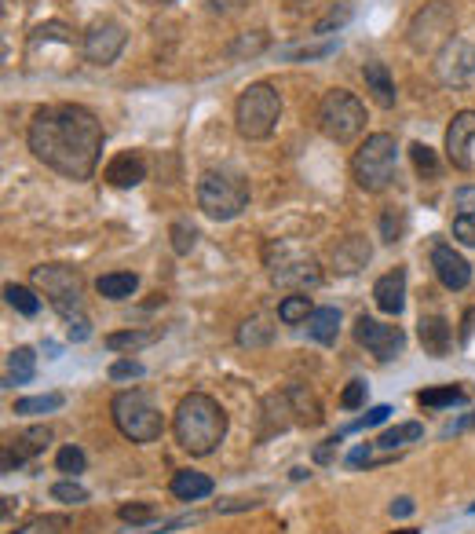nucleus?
<instances>
[{"label": "nucleus", "mask_w": 475, "mask_h": 534, "mask_svg": "<svg viewBox=\"0 0 475 534\" xmlns=\"http://www.w3.org/2000/svg\"><path fill=\"white\" fill-rule=\"evenodd\" d=\"M66 399L59 392H48V396H30V399H15V414L37 417V414H55Z\"/></svg>", "instance_id": "2f4dec72"}, {"label": "nucleus", "mask_w": 475, "mask_h": 534, "mask_svg": "<svg viewBox=\"0 0 475 534\" xmlns=\"http://www.w3.org/2000/svg\"><path fill=\"white\" fill-rule=\"evenodd\" d=\"M370 461H373L370 443H366V447H359V450H351V454H348V465H351V469H359V465H370Z\"/></svg>", "instance_id": "864d4df0"}, {"label": "nucleus", "mask_w": 475, "mask_h": 534, "mask_svg": "<svg viewBox=\"0 0 475 534\" xmlns=\"http://www.w3.org/2000/svg\"><path fill=\"white\" fill-rule=\"evenodd\" d=\"M355 341L370 355H377L380 363H391V359H399L402 348H406V333H402L399 326H391V322H377V319H370V315H359V319H355Z\"/></svg>", "instance_id": "9b49d317"}, {"label": "nucleus", "mask_w": 475, "mask_h": 534, "mask_svg": "<svg viewBox=\"0 0 475 534\" xmlns=\"http://www.w3.org/2000/svg\"><path fill=\"white\" fill-rule=\"evenodd\" d=\"M373 300L384 315H402V308H406V271L395 267L388 275H380L377 286H373Z\"/></svg>", "instance_id": "6ab92c4d"}, {"label": "nucleus", "mask_w": 475, "mask_h": 534, "mask_svg": "<svg viewBox=\"0 0 475 534\" xmlns=\"http://www.w3.org/2000/svg\"><path fill=\"white\" fill-rule=\"evenodd\" d=\"M395 161H399V143L391 132H373L366 136L359 150H355V158H351V176L359 183L362 191H384L391 180H395Z\"/></svg>", "instance_id": "7ed1b4c3"}, {"label": "nucleus", "mask_w": 475, "mask_h": 534, "mask_svg": "<svg viewBox=\"0 0 475 534\" xmlns=\"http://www.w3.org/2000/svg\"><path fill=\"white\" fill-rule=\"evenodd\" d=\"M337 52V41H322V44H289V48H282V59H300V63H307V59H326V55Z\"/></svg>", "instance_id": "f704fd0d"}, {"label": "nucleus", "mask_w": 475, "mask_h": 534, "mask_svg": "<svg viewBox=\"0 0 475 534\" xmlns=\"http://www.w3.org/2000/svg\"><path fill=\"white\" fill-rule=\"evenodd\" d=\"M337 443H340V436H333V439H326V443H322V447L315 450V461H318V465H326V461L333 458V450H337Z\"/></svg>", "instance_id": "5fc2aeb1"}, {"label": "nucleus", "mask_w": 475, "mask_h": 534, "mask_svg": "<svg viewBox=\"0 0 475 534\" xmlns=\"http://www.w3.org/2000/svg\"><path fill=\"white\" fill-rule=\"evenodd\" d=\"M475 74V44L465 37H450V41L435 52V77L450 88L468 85V77Z\"/></svg>", "instance_id": "f8f14e48"}, {"label": "nucleus", "mask_w": 475, "mask_h": 534, "mask_svg": "<svg viewBox=\"0 0 475 534\" xmlns=\"http://www.w3.org/2000/svg\"><path fill=\"white\" fill-rule=\"evenodd\" d=\"M417 403L428 406V410H439V406H454V403H465V388L457 385H443V388H428L417 396Z\"/></svg>", "instance_id": "473e14b6"}, {"label": "nucleus", "mask_w": 475, "mask_h": 534, "mask_svg": "<svg viewBox=\"0 0 475 534\" xmlns=\"http://www.w3.org/2000/svg\"><path fill=\"white\" fill-rule=\"evenodd\" d=\"M264 436H271V432H282V428L296 425L293 421V406H289V392H275V396L264 399Z\"/></svg>", "instance_id": "393cba45"}, {"label": "nucleus", "mask_w": 475, "mask_h": 534, "mask_svg": "<svg viewBox=\"0 0 475 534\" xmlns=\"http://www.w3.org/2000/svg\"><path fill=\"white\" fill-rule=\"evenodd\" d=\"M198 205L212 220H234L249 205V183L231 169H205L198 180Z\"/></svg>", "instance_id": "39448f33"}, {"label": "nucleus", "mask_w": 475, "mask_h": 534, "mask_svg": "<svg viewBox=\"0 0 475 534\" xmlns=\"http://www.w3.org/2000/svg\"><path fill=\"white\" fill-rule=\"evenodd\" d=\"M472 333H475V308L465 311V322H461V341H472Z\"/></svg>", "instance_id": "6e6d98bb"}, {"label": "nucleus", "mask_w": 475, "mask_h": 534, "mask_svg": "<svg viewBox=\"0 0 475 534\" xmlns=\"http://www.w3.org/2000/svg\"><path fill=\"white\" fill-rule=\"evenodd\" d=\"M370 257H373L370 242H366L362 235H348L333 246V257L329 260H333V271H337V275H355L359 267L370 264Z\"/></svg>", "instance_id": "f3484780"}, {"label": "nucleus", "mask_w": 475, "mask_h": 534, "mask_svg": "<svg viewBox=\"0 0 475 534\" xmlns=\"http://www.w3.org/2000/svg\"><path fill=\"white\" fill-rule=\"evenodd\" d=\"M95 289L106 300H128L139 289V275H132V271H110V275L95 278Z\"/></svg>", "instance_id": "5701e85b"}, {"label": "nucleus", "mask_w": 475, "mask_h": 534, "mask_svg": "<svg viewBox=\"0 0 475 534\" xmlns=\"http://www.w3.org/2000/svg\"><path fill=\"white\" fill-rule=\"evenodd\" d=\"M454 8L446 0H432L424 4L410 22V44L417 52H432V48H443L450 37H454Z\"/></svg>", "instance_id": "9d476101"}, {"label": "nucleus", "mask_w": 475, "mask_h": 534, "mask_svg": "<svg viewBox=\"0 0 475 534\" xmlns=\"http://www.w3.org/2000/svg\"><path fill=\"white\" fill-rule=\"evenodd\" d=\"M52 498L55 502H63V505H81V502H88V491L81 487V483L63 480V483H55L52 487Z\"/></svg>", "instance_id": "79ce46f5"}, {"label": "nucleus", "mask_w": 475, "mask_h": 534, "mask_svg": "<svg viewBox=\"0 0 475 534\" xmlns=\"http://www.w3.org/2000/svg\"><path fill=\"white\" fill-rule=\"evenodd\" d=\"M103 125L88 107L77 103H59L33 114L26 143L33 158L44 161L66 180H88L103 154Z\"/></svg>", "instance_id": "f257e3e1"}, {"label": "nucleus", "mask_w": 475, "mask_h": 534, "mask_svg": "<svg viewBox=\"0 0 475 534\" xmlns=\"http://www.w3.org/2000/svg\"><path fill=\"white\" fill-rule=\"evenodd\" d=\"M147 180V158L139 150H121L110 165H106V183L110 187H136Z\"/></svg>", "instance_id": "a211bd4d"}, {"label": "nucleus", "mask_w": 475, "mask_h": 534, "mask_svg": "<svg viewBox=\"0 0 475 534\" xmlns=\"http://www.w3.org/2000/svg\"><path fill=\"white\" fill-rule=\"evenodd\" d=\"M311 297L307 293H293V297H285L282 304H278V319L285 322V326H300V322L311 319Z\"/></svg>", "instance_id": "c756f323"}, {"label": "nucleus", "mask_w": 475, "mask_h": 534, "mask_svg": "<svg viewBox=\"0 0 475 534\" xmlns=\"http://www.w3.org/2000/svg\"><path fill=\"white\" fill-rule=\"evenodd\" d=\"M212 487L216 483L205 476V472H194V469H180L172 476V494L180 498V502H201V498H209Z\"/></svg>", "instance_id": "412c9836"}, {"label": "nucleus", "mask_w": 475, "mask_h": 534, "mask_svg": "<svg viewBox=\"0 0 475 534\" xmlns=\"http://www.w3.org/2000/svg\"><path fill=\"white\" fill-rule=\"evenodd\" d=\"M351 19V4H340V8H329V15L315 22V37H329L333 30H340L344 22Z\"/></svg>", "instance_id": "ea45409f"}, {"label": "nucleus", "mask_w": 475, "mask_h": 534, "mask_svg": "<svg viewBox=\"0 0 475 534\" xmlns=\"http://www.w3.org/2000/svg\"><path fill=\"white\" fill-rule=\"evenodd\" d=\"M110 417H114L117 432L132 443H158L165 432V417L147 392H117L110 403Z\"/></svg>", "instance_id": "423d86ee"}, {"label": "nucleus", "mask_w": 475, "mask_h": 534, "mask_svg": "<svg viewBox=\"0 0 475 534\" xmlns=\"http://www.w3.org/2000/svg\"><path fill=\"white\" fill-rule=\"evenodd\" d=\"M66 516H33L30 524H22L15 534H63Z\"/></svg>", "instance_id": "4c0bfd02"}, {"label": "nucleus", "mask_w": 475, "mask_h": 534, "mask_svg": "<svg viewBox=\"0 0 475 534\" xmlns=\"http://www.w3.org/2000/svg\"><path fill=\"white\" fill-rule=\"evenodd\" d=\"M454 209L457 213H475V187L468 183V187H457L454 191Z\"/></svg>", "instance_id": "09e8293b"}, {"label": "nucleus", "mask_w": 475, "mask_h": 534, "mask_svg": "<svg viewBox=\"0 0 475 534\" xmlns=\"http://www.w3.org/2000/svg\"><path fill=\"white\" fill-rule=\"evenodd\" d=\"M391 417V406H373V410H366V417H359L355 425H351V432H359V428H373V425H384Z\"/></svg>", "instance_id": "de8ad7c7"}, {"label": "nucleus", "mask_w": 475, "mask_h": 534, "mask_svg": "<svg viewBox=\"0 0 475 534\" xmlns=\"http://www.w3.org/2000/svg\"><path fill=\"white\" fill-rule=\"evenodd\" d=\"M161 4H172V0H161Z\"/></svg>", "instance_id": "13d9d810"}, {"label": "nucleus", "mask_w": 475, "mask_h": 534, "mask_svg": "<svg viewBox=\"0 0 475 534\" xmlns=\"http://www.w3.org/2000/svg\"><path fill=\"white\" fill-rule=\"evenodd\" d=\"M4 300H8L19 315H26V319L41 311V300L33 297V289H26V286H4Z\"/></svg>", "instance_id": "72a5a7b5"}, {"label": "nucleus", "mask_w": 475, "mask_h": 534, "mask_svg": "<svg viewBox=\"0 0 475 534\" xmlns=\"http://www.w3.org/2000/svg\"><path fill=\"white\" fill-rule=\"evenodd\" d=\"M169 235H172V249H176L180 257H187L190 249L198 246V227L187 224V220H176V224L169 227Z\"/></svg>", "instance_id": "c9c22d12"}, {"label": "nucleus", "mask_w": 475, "mask_h": 534, "mask_svg": "<svg viewBox=\"0 0 475 534\" xmlns=\"http://www.w3.org/2000/svg\"><path fill=\"white\" fill-rule=\"evenodd\" d=\"M468 428H475V410L468 417H461L454 428H446V436H454V432H468Z\"/></svg>", "instance_id": "4d7b16f0"}, {"label": "nucleus", "mask_w": 475, "mask_h": 534, "mask_svg": "<svg viewBox=\"0 0 475 534\" xmlns=\"http://www.w3.org/2000/svg\"><path fill=\"white\" fill-rule=\"evenodd\" d=\"M37 374V352L33 348H15L8 355V385H30Z\"/></svg>", "instance_id": "c85d7f7f"}, {"label": "nucleus", "mask_w": 475, "mask_h": 534, "mask_svg": "<svg viewBox=\"0 0 475 534\" xmlns=\"http://www.w3.org/2000/svg\"><path fill=\"white\" fill-rule=\"evenodd\" d=\"M289 392V406H293V421L296 425H318L322 421V406H318L315 392H307L304 385L285 388Z\"/></svg>", "instance_id": "b1692460"}, {"label": "nucleus", "mask_w": 475, "mask_h": 534, "mask_svg": "<svg viewBox=\"0 0 475 534\" xmlns=\"http://www.w3.org/2000/svg\"><path fill=\"white\" fill-rule=\"evenodd\" d=\"M410 154H413V165H417V172H424L428 180H435V176H439V158H435V150L428 147V143H413Z\"/></svg>", "instance_id": "58836bf2"}, {"label": "nucleus", "mask_w": 475, "mask_h": 534, "mask_svg": "<svg viewBox=\"0 0 475 534\" xmlns=\"http://www.w3.org/2000/svg\"><path fill=\"white\" fill-rule=\"evenodd\" d=\"M417 333H421V344L424 352L435 355V359H443L450 352V341H454V330H450V322L443 315H421L417 322Z\"/></svg>", "instance_id": "aec40b11"}, {"label": "nucleus", "mask_w": 475, "mask_h": 534, "mask_svg": "<svg viewBox=\"0 0 475 534\" xmlns=\"http://www.w3.org/2000/svg\"><path fill=\"white\" fill-rule=\"evenodd\" d=\"M413 509H417V505H413V498H395L388 513L395 516V520H402V516H413Z\"/></svg>", "instance_id": "603ef678"}, {"label": "nucleus", "mask_w": 475, "mask_h": 534, "mask_svg": "<svg viewBox=\"0 0 475 534\" xmlns=\"http://www.w3.org/2000/svg\"><path fill=\"white\" fill-rule=\"evenodd\" d=\"M125 30L117 26V22H92L85 33V59L95 66H110L121 55V48H125Z\"/></svg>", "instance_id": "ddd939ff"}, {"label": "nucleus", "mask_w": 475, "mask_h": 534, "mask_svg": "<svg viewBox=\"0 0 475 534\" xmlns=\"http://www.w3.org/2000/svg\"><path fill=\"white\" fill-rule=\"evenodd\" d=\"M267 271H271V282L282 289H296V293H307L322 282V267L311 253H300V249L285 246V242H267L264 249Z\"/></svg>", "instance_id": "0eeeda50"}, {"label": "nucleus", "mask_w": 475, "mask_h": 534, "mask_svg": "<svg viewBox=\"0 0 475 534\" xmlns=\"http://www.w3.org/2000/svg\"><path fill=\"white\" fill-rule=\"evenodd\" d=\"M454 238L457 242H465V246H475V213L454 216Z\"/></svg>", "instance_id": "c03bdc74"}, {"label": "nucleus", "mask_w": 475, "mask_h": 534, "mask_svg": "<svg viewBox=\"0 0 475 534\" xmlns=\"http://www.w3.org/2000/svg\"><path fill=\"white\" fill-rule=\"evenodd\" d=\"M402 227H406V216H402L399 209H388V213L380 216V235H384L388 246L402 238Z\"/></svg>", "instance_id": "37998d69"}, {"label": "nucleus", "mask_w": 475, "mask_h": 534, "mask_svg": "<svg viewBox=\"0 0 475 534\" xmlns=\"http://www.w3.org/2000/svg\"><path fill=\"white\" fill-rule=\"evenodd\" d=\"M318 129L333 143H351L366 129V107L359 103V96H351L344 88H333L318 103Z\"/></svg>", "instance_id": "6e6552de"}, {"label": "nucleus", "mask_w": 475, "mask_h": 534, "mask_svg": "<svg viewBox=\"0 0 475 534\" xmlns=\"http://www.w3.org/2000/svg\"><path fill=\"white\" fill-rule=\"evenodd\" d=\"M66 322H70V330H66V333H70V341H88V333H92V330H88V319L74 315V319H66Z\"/></svg>", "instance_id": "3c124183"}, {"label": "nucleus", "mask_w": 475, "mask_h": 534, "mask_svg": "<svg viewBox=\"0 0 475 534\" xmlns=\"http://www.w3.org/2000/svg\"><path fill=\"white\" fill-rule=\"evenodd\" d=\"M117 516H121L125 524H132V527H147V524H154V520H158V509H154V505H143V502H132V505H121V509H117Z\"/></svg>", "instance_id": "e433bc0d"}, {"label": "nucleus", "mask_w": 475, "mask_h": 534, "mask_svg": "<svg viewBox=\"0 0 475 534\" xmlns=\"http://www.w3.org/2000/svg\"><path fill=\"white\" fill-rule=\"evenodd\" d=\"M55 465H59V472H66V476L74 480L77 472H85V450H81V447H63V450H59V458H55Z\"/></svg>", "instance_id": "a19ab883"}, {"label": "nucleus", "mask_w": 475, "mask_h": 534, "mask_svg": "<svg viewBox=\"0 0 475 534\" xmlns=\"http://www.w3.org/2000/svg\"><path fill=\"white\" fill-rule=\"evenodd\" d=\"M472 513H475V505H472Z\"/></svg>", "instance_id": "bf43d9fd"}, {"label": "nucleus", "mask_w": 475, "mask_h": 534, "mask_svg": "<svg viewBox=\"0 0 475 534\" xmlns=\"http://www.w3.org/2000/svg\"><path fill=\"white\" fill-rule=\"evenodd\" d=\"M472 139H475V110L454 114L450 129H446V158L461 172L472 169Z\"/></svg>", "instance_id": "4468645a"}, {"label": "nucleus", "mask_w": 475, "mask_h": 534, "mask_svg": "<svg viewBox=\"0 0 475 534\" xmlns=\"http://www.w3.org/2000/svg\"><path fill=\"white\" fill-rule=\"evenodd\" d=\"M362 77H366V92H373V99H377L380 107H395L399 92H395V81H391L388 66H384V63H366V66H362Z\"/></svg>", "instance_id": "4be33fe9"}, {"label": "nucleus", "mask_w": 475, "mask_h": 534, "mask_svg": "<svg viewBox=\"0 0 475 534\" xmlns=\"http://www.w3.org/2000/svg\"><path fill=\"white\" fill-rule=\"evenodd\" d=\"M48 443H52V428L48 425H33V428H26V432H19V436L4 447V472L19 469V465H26L30 458L44 454Z\"/></svg>", "instance_id": "dca6fc26"}, {"label": "nucleus", "mask_w": 475, "mask_h": 534, "mask_svg": "<svg viewBox=\"0 0 475 534\" xmlns=\"http://www.w3.org/2000/svg\"><path fill=\"white\" fill-rule=\"evenodd\" d=\"M362 403H366V381H351V385L344 388V396H340V406H344V410H359Z\"/></svg>", "instance_id": "49530a36"}, {"label": "nucleus", "mask_w": 475, "mask_h": 534, "mask_svg": "<svg viewBox=\"0 0 475 534\" xmlns=\"http://www.w3.org/2000/svg\"><path fill=\"white\" fill-rule=\"evenodd\" d=\"M271 341H275V326L264 315H253V319H245L238 326V344L242 348H267Z\"/></svg>", "instance_id": "bb28decb"}, {"label": "nucleus", "mask_w": 475, "mask_h": 534, "mask_svg": "<svg viewBox=\"0 0 475 534\" xmlns=\"http://www.w3.org/2000/svg\"><path fill=\"white\" fill-rule=\"evenodd\" d=\"M172 432H176V443L187 450L190 458H209L212 450L223 443V436H227V414H223V406L212 396L190 392L176 406Z\"/></svg>", "instance_id": "f03ea898"}, {"label": "nucleus", "mask_w": 475, "mask_h": 534, "mask_svg": "<svg viewBox=\"0 0 475 534\" xmlns=\"http://www.w3.org/2000/svg\"><path fill=\"white\" fill-rule=\"evenodd\" d=\"M33 286L44 289V297L52 300V308L63 319L81 315V297H85V278H81V271H74V267L66 264L33 267Z\"/></svg>", "instance_id": "1a4fd4ad"}, {"label": "nucleus", "mask_w": 475, "mask_h": 534, "mask_svg": "<svg viewBox=\"0 0 475 534\" xmlns=\"http://www.w3.org/2000/svg\"><path fill=\"white\" fill-rule=\"evenodd\" d=\"M161 337V330H121V333H110L106 337V348L110 352H139V348H147V344H154Z\"/></svg>", "instance_id": "cd10ccee"}, {"label": "nucleus", "mask_w": 475, "mask_h": 534, "mask_svg": "<svg viewBox=\"0 0 475 534\" xmlns=\"http://www.w3.org/2000/svg\"><path fill=\"white\" fill-rule=\"evenodd\" d=\"M132 377H143V363H136V359H117L110 366V381H132Z\"/></svg>", "instance_id": "a18cd8bd"}, {"label": "nucleus", "mask_w": 475, "mask_h": 534, "mask_svg": "<svg viewBox=\"0 0 475 534\" xmlns=\"http://www.w3.org/2000/svg\"><path fill=\"white\" fill-rule=\"evenodd\" d=\"M417 439H424V425L421 421H406V425L388 428V432L377 439V447L395 450V447H406V443H417Z\"/></svg>", "instance_id": "7c9ffc66"}, {"label": "nucleus", "mask_w": 475, "mask_h": 534, "mask_svg": "<svg viewBox=\"0 0 475 534\" xmlns=\"http://www.w3.org/2000/svg\"><path fill=\"white\" fill-rule=\"evenodd\" d=\"M307 333H311L318 344H333L340 333V311L337 308H315L311 311V319H307Z\"/></svg>", "instance_id": "a878e982"}, {"label": "nucleus", "mask_w": 475, "mask_h": 534, "mask_svg": "<svg viewBox=\"0 0 475 534\" xmlns=\"http://www.w3.org/2000/svg\"><path fill=\"white\" fill-rule=\"evenodd\" d=\"M432 267L435 278L446 289H468V282H472V264L454 246H446V242H435L432 246Z\"/></svg>", "instance_id": "2eb2a0df"}, {"label": "nucleus", "mask_w": 475, "mask_h": 534, "mask_svg": "<svg viewBox=\"0 0 475 534\" xmlns=\"http://www.w3.org/2000/svg\"><path fill=\"white\" fill-rule=\"evenodd\" d=\"M209 4V11H216V15H234V11H242L249 0H205Z\"/></svg>", "instance_id": "8fccbe9b"}, {"label": "nucleus", "mask_w": 475, "mask_h": 534, "mask_svg": "<svg viewBox=\"0 0 475 534\" xmlns=\"http://www.w3.org/2000/svg\"><path fill=\"white\" fill-rule=\"evenodd\" d=\"M278 118H282V96L267 81L249 85L234 103V129L242 132L245 139H267L275 132Z\"/></svg>", "instance_id": "20e7f679"}]
</instances>
